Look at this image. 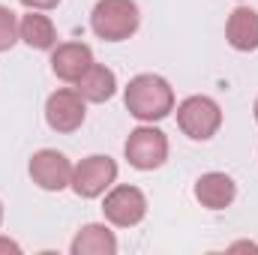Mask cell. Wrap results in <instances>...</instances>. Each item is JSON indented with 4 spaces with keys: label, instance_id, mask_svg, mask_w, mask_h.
Masks as SVG:
<instances>
[{
    "label": "cell",
    "instance_id": "6da1fadb",
    "mask_svg": "<svg viewBox=\"0 0 258 255\" xmlns=\"http://www.w3.org/2000/svg\"><path fill=\"white\" fill-rule=\"evenodd\" d=\"M123 102H126L129 114L141 123H156L162 117H168L174 111V90L162 75L153 72H141L135 75L123 90Z\"/></svg>",
    "mask_w": 258,
    "mask_h": 255
},
{
    "label": "cell",
    "instance_id": "7a4b0ae2",
    "mask_svg": "<svg viewBox=\"0 0 258 255\" xmlns=\"http://www.w3.org/2000/svg\"><path fill=\"white\" fill-rule=\"evenodd\" d=\"M141 24L135 0H99L90 12V30L105 42H123Z\"/></svg>",
    "mask_w": 258,
    "mask_h": 255
},
{
    "label": "cell",
    "instance_id": "3957f363",
    "mask_svg": "<svg viewBox=\"0 0 258 255\" xmlns=\"http://www.w3.org/2000/svg\"><path fill=\"white\" fill-rule=\"evenodd\" d=\"M117 180V162L105 153L84 156L78 165H72V192L78 198H99L114 186Z\"/></svg>",
    "mask_w": 258,
    "mask_h": 255
},
{
    "label": "cell",
    "instance_id": "277c9868",
    "mask_svg": "<svg viewBox=\"0 0 258 255\" xmlns=\"http://www.w3.org/2000/svg\"><path fill=\"white\" fill-rule=\"evenodd\" d=\"M177 126L192 141H207L222 126V108L210 96H186L177 105Z\"/></svg>",
    "mask_w": 258,
    "mask_h": 255
},
{
    "label": "cell",
    "instance_id": "5b68a950",
    "mask_svg": "<svg viewBox=\"0 0 258 255\" xmlns=\"http://www.w3.org/2000/svg\"><path fill=\"white\" fill-rule=\"evenodd\" d=\"M129 165L138 171H153L168 159V138L165 132L156 126H138L129 132L126 144H123Z\"/></svg>",
    "mask_w": 258,
    "mask_h": 255
},
{
    "label": "cell",
    "instance_id": "8992f818",
    "mask_svg": "<svg viewBox=\"0 0 258 255\" xmlns=\"http://www.w3.org/2000/svg\"><path fill=\"white\" fill-rule=\"evenodd\" d=\"M102 213L111 225L117 228H132L138 225L144 216H147V198L138 186H129V183H120V186H111L105 192V201H102Z\"/></svg>",
    "mask_w": 258,
    "mask_h": 255
},
{
    "label": "cell",
    "instance_id": "52a82bcc",
    "mask_svg": "<svg viewBox=\"0 0 258 255\" xmlns=\"http://www.w3.org/2000/svg\"><path fill=\"white\" fill-rule=\"evenodd\" d=\"M27 171H30L33 183L45 192H60L72 183V162L66 159V153L51 150V147L36 150V153L30 156Z\"/></svg>",
    "mask_w": 258,
    "mask_h": 255
},
{
    "label": "cell",
    "instance_id": "ba28073f",
    "mask_svg": "<svg viewBox=\"0 0 258 255\" xmlns=\"http://www.w3.org/2000/svg\"><path fill=\"white\" fill-rule=\"evenodd\" d=\"M84 114H87L84 96H81L75 87H60V90H54V93L48 96V102H45V123L54 129V132H63V135L81 129Z\"/></svg>",
    "mask_w": 258,
    "mask_h": 255
},
{
    "label": "cell",
    "instance_id": "9c48e42d",
    "mask_svg": "<svg viewBox=\"0 0 258 255\" xmlns=\"http://www.w3.org/2000/svg\"><path fill=\"white\" fill-rule=\"evenodd\" d=\"M93 63V51L84 42H60L51 48V69L60 81L75 84Z\"/></svg>",
    "mask_w": 258,
    "mask_h": 255
},
{
    "label": "cell",
    "instance_id": "30bf717a",
    "mask_svg": "<svg viewBox=\"0 0 258 255\" xmlns=\"http://www.w3.org/2000/svg\"><path fill=\"white\" fill-rule=\"evenodd\" d=\"M195 198L207 210H225L237 198V183L225 171H207L195 180Z\"/></svg>",
    "mask_w": 258,
    "mask_h": 255
},
{
    "label": "cell",
    "instance_id": "8fae6325",
    "mask_svg": "<svg viewBox=\"0 0 258 255\" xmlns=\"http://www.w3.org/2000/svg\"><path fill=\"white\" fill-rule=\"evenodd\" d=\"M225 39L234 51H255L258 48V12L249 6H237L225 21Z\"/></svg>",
    "mask_w": 258,
    "mask_h": 255
},
{
    "label": "cell",
    "instance_id": "7c38bea8",
    "mask_svg": "<svg viewBox=\"0 0 258 255\" xmlns=\"http://www.w3.org/2000/svg\"><path fill=\"white\" fill-rule=\"evenodd\" d=\"M72 255H114L117 252V237L105 222H90L81 225V231L69 243Z\"/></svg>",
    "mask_w": 258,
    "mask_h": 255
},
{
    "label": "cell",
    "instance_id": "4fadbf2b",
    "mask_svg": "<svg viewBox=\"0 0 258 255\" xmlns=\"http://www.w3.org/2000/svg\"><path fill=\"white\" fill-rule=\"evenodd\" d=\"M18 36H21L30 48H36V51H48V48L57 45V27H54V21H51L48 15H42L39 9H30L27 15H21V21H18Z\"/></svg>",
    "mask_w": 258,
    "mask_h": 255
},
{
    "label": "cell",
    "instance_id": "5bb4252c",
    "mask_svg": "<svg viewBox=\"0 0 258 255\" xmlns=\"http://www.w3.org/2000/svg\"><path fill=\"white\" fill-rule=\"evenodd\" d=\"M75 90L84 96V102H108L117 90V75L102 63H90V69L75 81Z\"/></svg>",
    "mask_w": 258,
    "mask_h": 255
},
{
    "label": "cell",
    "instance_id": "9a60e30c",
    "mask_svg": "<svg viewBox=\"0 0 258 255\" xmlns=\"http://www.w3.org/2000/svg\"><path fill=\"white\" fill-rule=\"evenodd\" d=\"M18 18L9 6H0V51H9L18 42Z\"/></svg>",
    "mask_w": 258,
    "mask_h": 255
},
{
    "label": "cell",
    "instance_id": "2e32d148",
    "mask_svg": "<svg viewBox=\"0 0 258 255\" xmlns=\"http://www.w3.org/2000/svg\"><path fill=\"white\" fill-rule=\"evenodd\" d=\"M27 9H39V12H45V9H54L60 0H21Z\"/></svg>",
    "mask_w": 258,
    "mask_h": 255
},
{
    "label": "cell",
    "instance_id": "e0dca14e",
    "mask_svg": "<svg viewBox=\"0 0 258 255\" xmlns=\"http://www.w3.org/2000/svg\"><path fill=\"white\" fill-rule=\"evenodd\" d=\"M0 252H21V246H18L15 240H6V237H0Z\"/></svg>",
    "mask_w": 258,
    "mask_h": 255
},
{
    "label": "cell",
    "instance_id": "ac0fdd59",
    "mask_svg": "<svg viewBox=\"0 0 258 255\" xmlns=\"http://www.w3.org/2000/svg\"><path fill=\"white\" fill-rule=\"evenodd\" d=\"M252 114H255V123H258V99H255V108H252Z\"/></svg>",
    "mask_w": 258,
    "mask_h": 255
},
{
    "label": "cell",
    "instance_id": "d6986e66",
    "mask_svg": "<svg viewBox=\"0 0 258 255\" xmlns=\"http://www.w3.org/2000/svg\"><path fill=\"white\" fill-rule=\"evenodd\" d=\"M0 222H3V204H0Z\"/></svg>",
    "mask_w": 258,
    "mask_h": 255
}]
</instances>
